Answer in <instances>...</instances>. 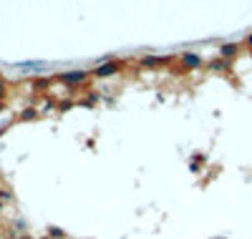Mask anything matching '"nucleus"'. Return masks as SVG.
<instances>
[{
	"instance_id": "4",
	"label": "nucleus",
	"mask_w": 252,
	"mask_h": 239,
	"mask_svg": "<svg viewBox=\"0 0 252 239\" xmlns=\"http://www.w3.org/2000/svg\"><path fill=\"white\" fill-rule=\"evenodd\" d=\"M242 56V43H222L220 46V58L235 63L237 58Z\"/></svg>"
},
{
	"instance_id": "9",
	"label": "nucleus",
	"mask_w": 252,
	"mask_h": 239,
	"mask_svg": "<svg viewBox=\"0 0 252 239\" xmlns=\"http://www.w3.org/2000/svg\"><path fill=\"white\" fill-rule=\"evenodd\" d=\"M98 98H101V93H98V91H86V98H83L81 103L86 106V108H91V106H96V103H98Z\"/></svg>"
},
{
	"instance_id": "3",
	"label": "nucleus",
	"mask_w": 252,
	"mask_h": 239,
	"mask_svg": "<svg viewBox=\"0 0 252 239\" xmlns=\"http://www.w3.org/2000/svg\"><path fill=\"white\" fill-rule=\"evenodd\" d=\"M13 68L15 71H31V76H38V73L48 71L51 63L48 60H20V63H13Z\"/></svg>"
},
{
	"instance_id": "13",
	"label": "nucleus",
	"mask_w": 252,
	"mask_h": 239,
	"mask_svg": "<svg viewBox=\"0 0 252 239\" xmlns=\"http://www.w3.org/2000/svg\"><path fill=\"white\" fill-rule=\"evenodd\" d=\"M245 46H247V48H250V53H252V33H247V35H245Z\"/></svg>"
},
{
	"instance_id": "12",
	"label": "nucleus",
	"mask_w": 252,
	"mask_h": 239,
	"mask_svg": "<svg viewBox=\"0 0 252 239\" xmlns=\"http://www.w3.org/2000/svg\"><path fill=\"white\" fill-rule=\"evenodd\" d=\"M0 199H3V202H13V191L10 189H0Z\"/></svg>"
},
{
	"instance_id": "10",
	"label": "nucleus",
	"mask_w": 252,
	"mask_h": 239,
	"mask_svg": "<svg viewBox=\"0 0 252 239\" xmlns=\"http://www.w3.org/2000/svg\"><path fill=\"white\" fill-rule=\"evenodd\" d=\"M48 237L51 239H66V232H63L61 227H48Z\"/></svg>"
},
{
	"instance_id": "1",
	"label": "nucleus",
	"mask_w": 252,
	"mask_h": 239,
	"mask_svg": "<svg viewBox=\"0 0 252 239\" xmlns=\"http://www.w3.org/2000/svg\"><path fill=\"white\" fill-rule=\"evenodd\" d=\"M63 86H81V83H86L89 78H91V71H83V68H73V71H63V73H58L56 76Z\"/></svg>"
},
{
	"instance_id": "6",
	"label": "nucleus",
	"mask_w": 252,
	"mask_h": 239,
	"mask_svg": "<svg viewBox=\"0 0 252 239\" xmlns=\"http://www.w3.org/2000/svg\"><path fill=\"white\" fill-rule=\"evenodd\" d=\"M207 68H209V73H229L232 71V63L224 60V58H215V60L207 63Z\"/></svg>"
},
{
	"instance_id": "5",
	"label": "nucleus",
	"mask_w": 252,
	"mask_h": 239,
	"mask_svg": "<svg viewBox=\"0 0 252 239\" xmlns=\"http://www.w3.org/2000/svg\"><path fill=\"white\" fill-rule=\"evenodd\" d=\"M179 63H182L187 71H197L202 63H204V58L199 53H194V51H184V53H179Z\"/></svg>"
},
{
	"instance_id": "16",
	"label": "nucleus",
	"mask_w": 252,
	"mask_h": 239,
	"mask_svg": "<svg viewBox=\"0 0 252 239\" xmlns=\"http://www.w3.org/2000/svg\"><path fill=\"white\" fill-rule=\"evenodd\" d=\"M38 239H51V237H48V234H43V237H38Z\"/></svg>"
},
{
	"instance_id": "15",
	"label": "nucleus",
	"mask_w": 252,
	"mask_h": 239,
	"mask_svg": "<svg viewBox=\"0 0 252 239\" xmlns=\"http://www.w3.org/2000/svg\"><path fill=\"white\" fill-rule=\"evenodd\" d=\"M3 108H5V101H0V111H3Z\"/></svg>"
},
{
	"instance_id": "11",
	"label": "nucleus",
	"mask_w": 252,
	"mask_h": 239,
	"mask_svg": "<svg viewBox=\"0 0 252 239\" xmlns=\"http://www.w3.org/2000/svg\"><path fill=\"white\" fill-rule=\"evenodd\" d=\"M5 98H8V83L0 78V101H5Z\"/></svg>"
},
{
	"instance_id": "8",
	"label": "nucleus",
	"mask_w": 252,
	"mask_h": 239,
	"mask_svg": "<svg viewBox=\"0 0 252 239\" xmlns=\"http://www.w3.org/2000/svg\"><path fill=\"white\" fill-rule=\"evenodd\" d=\"M38 116H40V114H38V108H35V106H28V108H23V111H20L18 119H20V121H35Z\"/></svg>"
},
{
	"instance_id": "18",
	"label": "nucleus",
	"mask_w": 252,
	"mask_h": 239,
	"mask_svg": "<svg viewBox=\"0 0 252 239\" xmlns=\"http://www.w3.org/2000/svg\"><path fill=\"white\" fill-rule=\"evenodd\" d=\"M212 239H227V237H212Z\"/></svg>"
},
{
	"instance_id": "14",
	"label": "nucleus",
	"mask_w": 252,
	"mask_h": 239,
	"mask_svg": "<svg viewBox=\"0 0 252 239\" xmlns=\"http://www.w3.org/2000/svg\"><path fill=\"white\" fill-rule=\"evenodd\" d=\"M68 106H73V103H71V101H63V103L58 106V111H66V108H68Z\"/></svg>"
},
{
	"instance_id": "7",
	"label": "nucleus",
	"mask_w": 252,
	"mask_h": 239,
	"mask_svg": "<svg viewBox=\"0 0 252 239\" xmlns=\"http://www.w3.org/2000/svg\"><path fill=\"white\" fill-rule=\"evenodd\" d=\"M166 60H169L166 56H144V58H141V63H144V66H152V68L161 66V63H166Z\"/></svg>"
},
{
	"instance_id": "2",
	"label": "nucleus",
	"mask_w": 252,
	"mask_h": 239,
	"mask_svg": "<svg viewBox=\"0 0 252 239\" xmlns=\"http://www.w3.org/2000/svg\"><path fill=\"white\" fill-rule=\"evenodd\" d=\"M121 68H124V63L114 58V60H109V63H103V66H96V68L91 71V76H94V78H114V76L121 73Z\"/></svg>"
},
{
	"instance_id": "17",
	"label": "nucleus",
	"mask_w": 252,
	"mask_h": 239,
	"mask_svg": "<svg viewBox=\"0 0 252 239\" xmlns=\"http://www.w3.org/2000/svg\"><path fill=\"white\" fill-rule=\"evenodd\" d=\"M18 239H33V237H18Z\"/></svg>"
}]
</instances>
